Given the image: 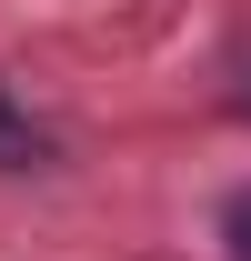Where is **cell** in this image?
Masks as SVG:
<instances>
[{"mask_svg": "<svg viewBox=\"0 0 251 261\" xmlns=\"http://www.w3.org/2000/svg\"><path fill=\"white\" fill-rule=\"evenodd\" d=\"M31 161H40V130L20 121V100L0 91V171H31Z\"/></svg>", "mask_w": 251, "mask_h": 261, "instance_id": "cell-1", "label": "cell"}, {"mask_svg": "<svg viewBox=\"0 0 251 261\" xmlns=\"http://www.w3.org/2000/svg\"><path fill=\"white\" fill-rule=\"evenodd\" d=\"M221 231H231V261H251V191H231V211H221Z\"/></svg>", "mask_w": 251, "mask_h": 261, "instance_id": "cell-2", "label": "cell"}]
</instances>
